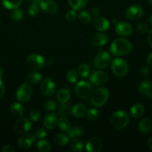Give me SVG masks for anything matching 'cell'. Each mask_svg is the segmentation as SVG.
Wrapping results in <instances>:
<instances>
[{
	"label": "cell",
	"mask_w": 152,
	"mask_h": 152,
	"mask_svg": "<svg viewBox=\"0 0 152 152\" xmlns=\"http://www.w3.org/2000/svg\"><path fill=\"white\" fill-rule=\"evenodd\" d=\"M24 13L22 10L19 8L14 9L11 13V18L14 21H19L23 18Z\"/></svg>",
	"instance_id": "cell-39"
},
{
	"label": "cell",
	"mask_w": 152,
	"mask_h": 152,
	"mask_svg": "<svg viewBox=\"0 0 152 152\" xmlns=\"http://www.w3.org/2000/svg\"><path fill=\"white\" fill-rule=\"evenodd\" d=\"M148 22H150L151 25H152V14H151V16L150 17H149V19H148Z\"/></svg>",
	"instance_id": "cell-56"
},
{
	"label": "cell",
	"mask_w": 152,
	"mask_h": 152,
	"mask_svg": "<svg viewBox=\"0 0 152 152\" xmlns=\"http://www.w3.org/2000/svg\"><path fill=\"white\" fill-rule=\"evenodd\" d=\"M3 74H4V72H3V70L1 68V67L0 66V79H2Z\"/></svg>",
	"instance_id": "cell-55"
},
{
	"label": "cell",
	"mask_w": 152,
	"mask_h": 152,
	"mask_svg": "<svg viewBox=\"0 0 152 152\" xmlns=\"http://www.w3.org/2000/svg\"><path fill=\"white\" fill-rule=\"evenodd\" d=\"M143 13L144 12H143L142 7L139 4H134L127 9L125 15L128 19L135 21L141 19L143 16Z\"/></svg>",
	"instance_id": "cell-12"
},
{
	"label": "cell",
	"mask_w": 152,
	"mask_h": 152,
	"mask_svg": "<svg viewBox=\"0 0 152 152\" xmlns=\"http://www.w3.org/2000/svg\"><path fill=\"white\" fill-rule=\"evenodd\" d=\"M111 70L116 77H124L128 72V65L123 59L115 58L112 60Z\"/></svg>",
	"instance_id": "cell-4"
},
{
	"label": "cell",
	"mask_w": 152,
	"mask_h": 152,
	"mask_svg": "<svg viewBox=\"0 0 152 152\" xmlns=\"http://www.w3.org/2000/svg\"><path fill=\"white\" fill-rule=\"evenodd\" d=\"M93 26L96 31L100 32H104L110 28V22L105 18L97 16L93 22Z\"/></svg>",
	"instance_id": "cell-17"
},
{
	"label": "cell",
	"mask_w": 152,
	"mask_h": 152,
	"mask_svg": "<svg viewBox=\"0 0 152 152\" xmlns=\"http://www.w3.org/2000/svg\"><path fill=\"white\" fill-rule=\"evenodd\" d=\"M28 13L31 16H37L40 13V4H31L28 7Z\"/></svg>",
	"instance_id": "cell-40"
},
{
	"label": "cell",
	"mask_w": 152,
	"mask_h": 152,
	"mask_svg": "<svg viewBox=\"0 0 152 152\" xmlns=\"http://www.w3.org/2000/svg\"><path fill=\"white\" fill-rule=\"evenodd\" d=\"M58 125L59 126L60 129L66 134L69 132L70 129L72 127L71 123H70L69 120L66 117H60L58 120Z\"/></svg>",
	"instance_id": "cell-24"
},
{
	"label": "cell",
	"mask_w": 152,
	"mask_h": 152,
	"mask_svg": "<svg viewBox=\"0 0 152 152\" xmlns=\"http://www.w3.org/2000/svg\"><path fill=\"white\" fill-rule=\"evenodd\" d=\"M40 1L41 0H28V1H29L31 4H40Z\"/></svg>",
	"instance_id": "cell-53"
},
{
	"label": "cell",
	"mask_w": 152,
	"mask_h": 152,
	"mask_svg": "<svg viewBox=\"0 0 152 152\" xmlns=\"http://www.w3.org/2000/svg\"><path fill=\"white\" fill-rule=\"evenodd\" d=\"M152 83L148 80H145L141 82L139 86V92L140 94L145 95L148 97L152 98Z\"/></svg>",
	"instance_id": "cell-18"
},
{
	"label": "cell",
	"mask_w": 152,
	"mask_h": 152,
	"mask_svg": "<svg viewBox=\"0 0 152 152\" xmlns=\"http://www.w3.org/2000/svg\"><path fill=\"white\" fill-rule=\"evenodd\" d=\"M70 148L75 152L81 151L83 149V142L77 138H73L72 140L70 142Z\"/></svg>",
	"instance_id": "cell-33"
},
{
	"label": "cell",
	"mask_w": 152,
	"mask_h": 152,
	"mask_svg": "<svg viewBox=\"0 0 152 152\" xmlns=\"http://www.w3.org/2000/svg\"><path fill=\"white\" fill-rule=\"evenodd\" d=\"M79 22L83 24H89L92 20V16L87 11H81L77 15Z\"/></svg>",
	"instance_id": "cell-35"
},
{
	"label": "cell",
	"mask_w": 152,
	"mask_h": 152,
	"mask_svg": "<svg viewBox=\"0 0 152 152\" xmlns=\"http://www.w3.org/2000/svg\"><path fill=\"white\" fill-rule=\"evenodd\" d=\"M0 25H1V21H0Z\"/></svg>",
	"instance_id": "cell-58"
},
{
	"label": "cell",
	"mask_w": 152,
	"mask_h": 152,
	"mask_svg": "<svg viewBox=\"0 0 152 152\" xmlns=\"http://www.w3.org/2000/svg\"><path fill=\"white\" fill-rule=\"evenodd\" d=\"M45 109L48 111H53L56 109L57 105L56 103L54 102L52 99H48L46 102H44V105H43Z\"/></svg>",
	"instance_id": "cell-41"
},
{
	"label": "cell",
	"mask_w": 152,
	"mask_h": 152,
	"mask_svg": "<svg viewBox=\"0 0 152 152\" xmlns=\"http://www.w3.org/2000/svg\"><path fill=\"white\" fill-rule=\"evenodd\" d=\"M110 92L106 88H98L91 94L90 101L97 108L103 107L109 99Z\"/></svg>",
	"instance_id": "cell-2"
},
{
	"label": "cell",
	"mask_w": 152,
	"mask_h": 152,
	"mask_svg": "<svg viewBox=\"0 0 152 152\" xmlns=\"http://www.w3.org/2000/svg\"><path fill=\"white\" fill-rule=\"evenodd\" d=\"M100 13H101V10H100V8H98V7H92V10H91V14H92V16H95V17L99 16Z\"/></svg>",
	"instance_id": "cell-48"
},
{
	"label": "cell",
	"mask_w": 152,
	"mask_h": 152,
	"mask_svg": "<svg viewBox=\"0 0 152 152\" xmlns=\"http://www.w3.org/2000/svg\"><path fill=\"white\" fill-rule=\"evenodd\" d=\"M118 22H119V21H118V19H116V18H113V19H112V23L114 24L115 25H116Z\"/></svg>",
	"instance_id": "cell-54"
},
{
	"label": "cell",
	"mask_w": 152,
	"mask_h": 152,
	"mask_svg": "<svg viewBox=\"0 0 152 152\" xmlns=\"http://www.w3.org/2000/svg\"><path fill=\"white\" fill-rule=\"evenodd\" d=\"M58 111L61 117H67L72 112V109L67 102H61L58 106Z\"/></svg>",
	"instance_id": "cell-32"
},
{
	"label": "cell",
	"mask_w": 152,
	"mask_h": 152,
	"mask_svg": "<svg viewBox=\"0 0 152 152\" xmlns=\"http://www.w3.org/2000/svg\"><path fill=\"white\" fill-rule=\"evenodd\" d=\"M102 149V143L99 138L92 137L86 145V150L89 152H100Z\"/></svg>",
	"instance_id": "cell-16"
},
{
	"label": "cell",
	"mask_w": 152,
	"mask_h": 152,
	"mask_svg": "<svg viewBox=\"0 0 152 152\" xmlns=\"http://www.w3.org/2000/svg\"><path fill=\"white\" fill-rule=\"evenodd\" d=\"M10 113L14 118H20L24 114L23 105L19 102H13L10 106Z\"/></svg>",
	"instance_id": "cell-21"
},
{
	"label": "cell",
	"mask_w": 152,
	"mask_h": 152,
	"mask_svg": "<svg viewBox=\"0 0 152 152\" xmlns=\"http://www.w3.org/2000/svg\"><path fill=\"white\" fill-rule=\"evenodd\" d=\"M22 0H1L3 6L9 10H14L19 8Z\"/></svg>",
	"instance_id": "cell-29"
},
{
	"label": "cell",
	"mask_w": 152,
	"mask_h": 152,
	"mask_svg": "<svg viewBox=\"0 0 152 152\" xmlns=\"http://www.w3.org/2000/svg\"><path fill=\"white\" fill-rule=\"evenodd\" d=\"M151 111H152V105H151Z\"/></svg>",
	"instance_id": "cell-59"
},
{
	"label": "cell",
	"mask_w": 152,
	"mask_h": 152,
	"mask_svg": "<svg viewBox=\"0 0 152 152\" xmlns=\"http://www.w3.org/2000/svg\"><path fill=\"white\" fill-rule=\"evenodd\" d=\"M116 33L120 37H128L131 35L133 29L131 25L126 22H119L115 25Z\"/></svg>",
	"instance_id": "cell-14"
},
{
	"label": "cell",
	"mask_w": 152,
	"mask_h": 152,
	"mask_svg": "<svg viewBox=\"0 0 152 152\" xmlns=\"http://www.w3.org/2000/svg\"><path fill=\"white\" fill-rule=\"evenodd\" d=\"M70 96L71 94L67 88H62L58 91L56 97L60 102H67L69 100Z\"/></svg>",
	"instance_id": "cell-26"
},
{
	"label": "cell",
	"mask_w": 152,
	"mask_h": 152,
	"mask_svg": "<svg viewBox=\"0 0 152 152\" xmlns=\"http://www.w3.org/2000/svg\"><path fill=\"white\" fill-rule=\"evenodd\" d=\"M14 129L16 133L22 135L27 134L31 129V121L25 117H20L15 123Z\"/></svg>",
	"instance_id": "cell-10"
},
{
	"label": "cell",
	"mask_w": 152,
	"mask_h": 152,
	"mask_svg": "<svg viewBox=\"0 0 152 152\" xmlns=\"http://www.w3.org/2000/svg\"><path fill=\"white\" fill-rule=\"evenodd\" d=\"M148 2L150 4V5L152 6V0H148Z\"/></svg>",
	"instance_id": "cell-57"
},
{
	"label": "cell",
	"mask_w": 152,
	"mask_h": 152,
	"mask_svg": "<svg viewBox=\"0 0 152 152\" xmlns=\"http://www.w3.org/2000/svg\"><path fill=\"white\" fill-rule=\"evenodd\" d=\"M147 41L149 45L152 48V28L148 30L147 34Z\"/></svg>",
	"instance_id": "cell-50"
},
{
	"label": "cell",
	"mask_w": 152,
	"mask_h": 152,
	"mask_svg": "<svg viewBox=\"0 0 152 152\" xmlns=\"http://www.w3.org/2000/svg\"><path fill=\"white\" fill-rule=\"evenodd\" d=\"M132 50V44L129 40L123 38L116 39L110 45V52L115 56H121L129 53Z\"/></svg>",
	"instance_id": "cell-1"
},
{
	"label": "cell",
	"mask_w": 152,
	"mask_h": 152,
	"mask_svg": "<svg viewBox=\"0 0 152 152\" xmlns=\"http://www.w3.org/2000/svg\"><path fill=\"white\" fill-rule=\"evenodd\" d=\"M35 137L38 140L43 139V138L46 137L47 136V131L44 128H39L38 129H37V131L35 132V134H34Z\"/></svg>",
	"instance_id": "cell-43"
},
{
	"label": "cell",
	"mask_w": 152,
	"mask_h": 152,
	"mask_svg": "<svg viewBox=\"0 0 152 152\" xmlns=\"http://www.w3.org/2000/svg\"><path fill=\"white\" fill-rule=\"evenodd\" d=\"M26 62L28 66L34 71H40L44 67L45 59L41 55L32 53L27 57Z\"/></svg>",
	"instance_id": "cell-7"
},
{
	"label": "cell",
	"mask_w": 152,
	"mask_h": 152,
	"mask_svg": "<svg viewBox=\"0 0 152 152\" xmlns=\"http://www.w3.org/2000/svg\"><path fill=\"white\" fill-rule=\"evenodd\" d=\"M130 122V117L128 113L122 110L115 112L110 118L112 126L116 130H122L128 126Z\"/></svg>",
	"instance_id": "cell-3"
},
{
	"label": "cell",
	"mask_w": 152,
	"mask_h": 152,
	"mask_svg": "<svg viewBox=\"0 0 152 152\" xmlns=\"http://www.w3.org/2000/svg\"><path fill=\"white\" fill-rule=\"evenodd\" d=\"M2 152H14L15 149L13 148V146L10 145H5L3 146L2 149H1Z\"/></svg>",
	"instance_id": "cell-49"
},
{
	"label": "cell",
	"mask_w": 152,
	"mask_h": 152,
	"mask_svg": "<svg viewBox=\"0 0 152 152\" xmlns=\"http://www.w3.org/2000/svg\"><path fill=\"white\" fill-rule=\"evenodd\" d=\"M69 137L67 135L64 134H57L55 136V137H54V142L57 145H61V146L66 145L69 142Z\"/></svg>",
	"instance_id": "cell-31"
},
{
	"label": "cell",
	"mask_w": 152,
	"mask_h": 152,
	"mask_svg": "<svg viewBox=\"0 0 152 152\" xmlns=\"http://www.w3.org/2000/svg\"><path fill=\"white\" fill-rule=\"evenodd\" d=\"M108 37L105 34H96L91 38V44L94 46H103L108 42Z\"/></svg>",
	"instance_id": "cell-20"
},
{
	"label": "cell",
	"mask_w": 152,
	"mask_h": 152,
	"mask_svg": "<svg viewBox=\"0 0 152 152\" xmlns=\"http://www.w3.org/2000/svg\"><path fill=\"white\" fill-rule=\"evenodd\" d=\"M152 122L149 118H144L140 120L138 125V129L141 133L147 134L151 130Z\"/></svg>",
	"instance_id": "cell-23"
},
{
	"label": "cell",
	"mask_w": 152,
	"mask_h": 152,
	"mask_svg": "<svg viewBox=\"0 0 152 152\" xmlns=\"http://www.w3.org/2000/svg\"><path fill=\"white\" fill-rule=\"evenodd\" d=\"M85 134V130L82 127L76 126L75 127H72L69 132L67 133L69 137L70 138H77L79 137L83 136Z\"/></svg>",
	"instance_id": "cell-27"
},
{
	"label": "cell",
	"mask_w": 152,
	"mask_h": 152,
	"mask_svg": "<svg viewBox=\"0 0 152 152\" xmlns=\"http://www.w3.org/2000/svg\"><path fill=\"white\" fill-rule=\"evenodd\" d=\"M149 68H148V67H142V68L140 69V75H141L142 77H143V78H145V77H147L149 75Z\"/></svg>",
	"instance_id": "cell-46"
},
{
	"label": "cell",
	"mask_w": 152,
	"mask_h": 152,
	"mask_svg": "<svg viewBox=\"0 0 152 152\" xmlns=\"http://www.w3.org/2000/svg\"><path fill=\"white\" fill-rule=\"evenodd\" d=\"M56 86L52 79L46 77L40 84V91L44 96H51L55 94Z\"/></svg>",
	"instance_id": "cell-11"
},
{
	"label": "cell",
	"mask_w": 152,
	"mask_h": 152,
	"mask_svg": "<svg viewBox=\"0 0 152 152\" xmlns=\"http://www.w3.org/2000/svg\"><path fill=\"white\" fill-rule=\"evenodd\" d=\"M37 149L41 152H49L51 150V145L49 141L41 139L37 142Z\"/></svg>",
	"instance_id": "cell-34"
},
{
	"label": "cell",
	"mask_w": 152,
	"mask_h": 152,
	"mask_svg": "<svg viewBox=\"0 0 152 152\" xmlns=\"http://www.w3.org/2000/svg\"><path fill=\"white\" fill-rule=\"evenodd\" d=\"M66 18L69 22H73L75 19H76V12L75 10H69L66 13Z\"/></svg>",
	"instance_id": "cell-45"
},
{
	"label": "cell",
	"mask_w": 152,
	"mask_h": 152,
	"mask_svg": "<svg viewBox=\"0 0 152 152\" xmlns=\"http://www.w3.org/2000/svg\"><path fill=\"white\" fill-rule=\"evenodd\" d=\"M30 120L32 122H37L41 117V113L39 110L34 109L30 112L29 114Z\"/></svg>",
	"instance_id": "cell-42"
},
{
	"label": "cell",
	"mask_w": 152,
	"mask_h": 152,
	"mask_svg": "<svg viewBox=\"0 0 152 152\" xmlns=\"http://www.w3.org/2000/svg\"><path fill=\"white\" fill-rule=\"evenodd\" d=\"M75 93L80 99H87L92 94V86L89 82L81 80L75 86Z\"/></svg>",
	"instance_id": "cell-6"
},
{
	"label": "cell",
	"mask_w": 152,
	"mask_h": 152,
	"mask_svg": "<svg viewBox=\"0 0 152 152\" xmlns=\"http://www.w3.org/2000/svg\"><path fill=\"white\" fill-rule=\"evenodd\" d=\"M72 114L76 118H81L86 114V108L81 103H77L72 108Z\"/></svg>",
	"instance_id": "cell-22"
},
{
	"label": "cell",
	"mask_w": 152,
	"mask_h": 152,
	"mask_svg": "<svg viewBox=\"0 0 152 152\" xmlns=\"http://www.w3.org/2000/svg\"><path fill=\"white\" fill-rule=\"evenodd\" d=\"M25 80L30 84H37L42 80V74L38 72L29 73L25 77Z\"/></svg>",
	"instance_id": "cell-30"
},
{
	"label": "cell",
	"mask_w": 152,
	"mask_h": 152,
	"mask_svg": "<svg viewBox=\"0 0 152 152\" xmlns=\"http://www.w3.org/2000/svg\"><path fill=\"white\" fill-rule=\"evenodd\" d=\"M137 30H138L140 33H142V34H145V33L148 31V26L147 24L144 22H139L137 25Z\"/></svg>",
	"instance_id": "cell-44"
},
{
	"label": "cell",
	"mask_w": 152,
	"mask_h": 152,
	"mask_svg": "<svg viewBox=\"0 0 152 152\" xmlns=\"http://www.w3.org/2000/svg\"><path fill=\"white\" fill-rule=\"evenodd\" d=\"M145 113V108L142 104H134L131 108V114L134 118H139Z\"/></svg>",
	"instance_id": "cell-25"
},
{
	"label": "cell",
	"mask_w": 152,
	"mask_h": 152,
	"mask_svg": "<svg viewBox=\"0 0 152 152\" xmlns=\"http://www.w3.org/2000/svg\"><path fill=\"white\" fill-rule=\"evenodd\" d=\"M89 81L95 86H103L108 81V77L104 71H95L89 77Z\"/></svg>",
	"instance_id": "cell-9"
},
{
	"label": "cell",
	"mask_w": 152,
	"mask_h": 152,
	"mask_svg": "<svg viewBox=\"0 0 152 152\" xmlns=\"http://www.w3.org/2000/svg\"><path fill=\"white\" fill-rule=\"evenodd\" d=\"M66 79L70 83H76L78 79V73L74 69H70L66 73Z\"/></svg>",
	"instance_id": "cell-37"
},
{
	"label": "cell",
	"mask_w": 152,
	"mask_h": 152,
	"mask_svg": "<svg viewBox=\"0 0 152 152\" xmlns=\"http://www.w3.org/2000/svg\"><path fill=\"white\" fill-rule=\"evenodd\" d=\"M146 62L148 65H150L151 67H152V53H151L146 58Z\"/></svg>",
	"instance_id": "cell-51"
},
{
	"label": "cell",
	"mask_w": 152,
	"mask_h": 152,
	"mask_svg": "<svg viewBox=\"0 0 152 152\" xmlns=\"http://www.w3.org/2000/svg\"><path fill=\"white\" fill-rule=\"evenodd\" d=\"M111 62V56L108 52L105 50H101L94 59L95 66L98 69H104L109 65Z\"/></svg>",
	"instance_id": "cell-8"
},
{
	"label": "cell",
	"mask_w": 152,
	"mask_h": 152,
	"mask_svg": "<svg viewBox=\"0 0 152 152\" xmlns=\"http://www.w3.org/2000/svg\"><path fill=\"white\" fill-rule=\"evenodd\" d=\"M88 0H69V4L72 10H80L87 4Z\"/></svg>",
	"instance_id": "cell-28"
},
{
	"label": "cell",
	"mask_w": 152,
	"mask_h": 152,
	"mask_svg": "<svg viewBox=\"0 0 152 152\" xmlns=\"http://www.w3.org/2000/svg\"><path fill=\"white\" fill-rule=\"evenodd\" d=\"M37 140V138L32 134H25L18 140V147L22 150H26L29 148Z\"/></svg>",
	"instance_id": "cell-13"
},
{
	"label": "cell",
	"mask_w": 152,
	"mask_h": 152,
	"mask_svg": "<svg viewBox=\"0 0 152 152\" xmlns=\"http://www.w3.org/2000/svg\"><path fill=\"white\" fill-rule=\"evenodd\" d=\"M39 4L42 10L48 14H55L58 12V5L52 0H41Z\"/></svg>",
	"instance_id": "cell-15"
},
{
	"label": "cell",
	"mask_w": 152,
	"mask_h": 152,
	"mask_svg": "<svg viewBox=\"0 0 152 152\" xmlns=\"http://www.w3.org/2000/svg\"><path fill=\"white\" fill-rule=\"evenodd\" d=\"M77 73H78V74L81 77L86 78V77H88V76L89 75L90 68L86 64H81V65H79L78 68H77Z\"/></svg>",
	"instance_id": "cell-36"
},
{
	"label": "cell",
	"mask_w": 152,
	"mask_h": 152,
	"mask_svg": "<svg viewBox=\"0 0 152 152\" xmlns=\"http://www.w3.org/2000/svg\"><path fill=\"white\" fill-rule=\"evenodd\" d=\"M33 94V88L30 83H22L16 91V99L22 102H26L31 99Z\"/></svg>",
	"instance_id": "cell-5"
},
{
	"label": "cell",
	"mask_w": 152,
	"mask_h": 152,
	"mask_svg": "<svg viewBox=\"0 0 152 152\" xmlns=\"http://www.w3.org/2000/svg\"><path fill=\"white\" fill-rule=\"evenodd\" d=\"M4 94H5V87H4V84L2 80L0 79V98L2 97Z\"/></svg>",
	"instance_id": "cell-47"
},
{
	"label": "cell",
	"mask_w": 152,
	"mask_h": 152,
	"mask_svg": "<svg viewBox=\"0 0 152 152\" xmlns=\"http://www.w3.org/2000/svg\"><path fill=\"white\" fill-rule=\"evenodd\" d=\"M86 117L90 121H93L95 120L99 116V111L96 108H91L89 111L86 112Z\"/></svg>",
	"instance_id": "cell-38"
},
{
	"label": "cell",
	"mask_w": 152,
	"mask_h": 152,
	"mask_svg": "<svg viewBox=\"0 0 152 152\" xmlns=\"http://www.w3.org/2000/svg\"><path fill=\"white\" fill-rule=\"evenodd\" d=\"M148 145L149 148L152 151V137H151L148 140Z\"/></svg>",
	"instance_id": "cell-52"
},
{
	"label": "cell",
	"mask_w": 152,
	"mask_h": 152,
	"mask_svg": "<svg viewBox=\"0 0 152 152\" xmlns=\"http://www.w3.org/2000/svg\"><path fill=\"white\" fill-rule=\"evenodd\" d=\"M58 120L56 114H54V113H49V114H46V117H45L44 120H43V125H44L46 129L52 130L57 126Z\"/></svg>",
	"instance_id": "cell-19"
}]
</instances>
